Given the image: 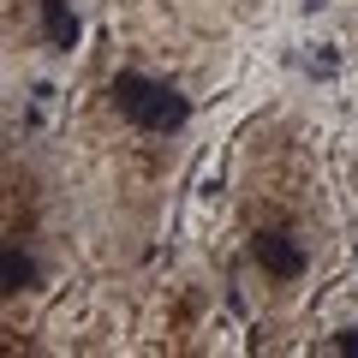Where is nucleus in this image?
I'll return each mask as SVG.
<instances>
[{
  "instance_id": "1",
  "label": "nucleus",
  "mask_w": 358,
  "mask_h": 358,
  "mask_svg": "<svg viewBox=\"0 0 358 358\" xmlns=\"http://www.w3.org/2000/svg\"><path fill=\"white\" fill-rule=\"evenodd\" d=\"M114 108H120L138 131H162V138L192 120V102H185L173 84L143 78V72H120V78H114Z\"/></svg>"
},
{
  "instance_id": "2",
  "label": "nucleus",
  "mask_w": 358,
  "mask_h": 358,
  "mask_svg": "<svg viewBox=\"0 0 358 358\" xmlns=\"http://www.w3.org/2000/svg\"><path fill=\"white\" fill-rule=\"evenodd\" d=\"M251 257L263 263L268 281H299V275H305V245H299L287 227H263L251 239Z\"/></svg>"
},
{
  "instance_id": "3",
  "label": "nucleus",
  "mask_w": 358,
  "mask_h": 358,
  "mask_svg": "<svg viewBox=\"0 0 358 358\" xmlns=\"http://www.w3.org/2000/svg\"><path fill=\"white\" fill-rule=\"evenodd\" d=\"M42 36H48V48H72L78 42V18L66 0H42Z\"/></svg>"
},
{
  "instance_id": "4",
  "label": "nucleus",
  "mask_w": 358,
  "mask_h": 358,
  "mask_svg": "<svg viewBox=\"0 0 358 358\" xmlns=\"http://www.w3.org/2000/svg\"><path fill=\"white\" fill-rule=\"evenodd\" d=\"M0 275H6V287H13V293H30V287H36V263L24 257V245H13V251L0 257Z\"/></svg>"
}]
</instances>
